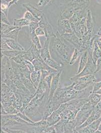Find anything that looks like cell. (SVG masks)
I'll list each match as a JSON object with an SVG mask.
<instances>
[{"label": "cell", "mask_w": 101, "mask_h": 133, "mask_svg": "<svg viewBox=\"0 0 101 133\" xmlns=\"http://www.w3.org/2000/svg\"><path fill=\"white\" fill-rule=\"evenodd\" d=\"M75 48L74 46L66 40L58 31L51 37L49 49L51 57L65 66L69 65Z\"/></svg>", "instance_id": "obj_1"}, {"label": "cell", "mask_w": 101, "mask_h": 133, "mask_svg": "<svg viewBox=\"0 0 101 133\" xmlns=\"http://www.w3.org/2000/svg\"><path fill=\"white\" fill-rule=\"evenodd\" d=\"M74 84L75 82H73L69 86L58 88L52 98V100L62 104L75 99L88 98L93 92L94 85L90 86L84 90L78 91L73 88Z\"/></svg>", "instance_id": "obj_2"}, {"label": "cell", "mask_w": 101, "mask_h": 133, "mask_svg": "<svg viewBox=\"0 0 101 133\" xmlns=\"http://www.w3.org/2000/svg\"><path fill=\"white\" fill-rule=\"evenodd\" d=\"M48 99V94H35L29 104L23 111L30 118L35 117L39 115L42 117L45 105Z\"/></svg>", "instance_id": "obj_3"}, {"label": "cell", "mask_w": 101, "mask_h": 133, "mask_svg": "<svg viewBox=\"0 0 101 133\" xmlns=\"http://www.w3.org/2000/svg\"><path fill=\"white\" fill-rule=\"evenodd\" d=\"M88 101V98H81L68 102L67 108L60 114L61 119L66 121L75 119L78 112Z\"/></svg>", "instance_id": "obj_4"}, {"label": "cell", "mask_w": 101, "mask_h": 133, "mask_svg": "<svg viewBox=\"0 0 101 133\" xmlns=\"http://www.w3.org/2000/svg\"><path fill=\"white\" fill-rule=\"evenodd\" d=\"M89 58L86 66L85 67V68L81 72H80L79 74H75L74 76L70 78V80L72 82L80 77L89 74H94L97 69V66L96 63L94 62V59L92 56L93 50L89 49Z\"/></svg>", "instance_id": "obj_5"}, {"label": "cell", "mask_w": 101, "mask_h": 133, "mask_svg": "<svg viewBox=\"0 0 101 133\" xmlns=\"http://www.w3.org/2000/svg\"><path fill=\"white\" fill-rule=\"evenodd\" d=\"M97 81V79L94 74L83 76L78 78L74 81L75 82V83L73 88L78 91H81L87 89L91 85H94Z\"/></svg>", "instance_id": "obj_6"}, {"label": "cell", "mask_w": 101, "mask_h": 133, "mask_svg": "<svg viewBox=\"0 0 101 133\" xmlns=\"http://www.w3.org/2000/svg\"><path fill=\"white\" fill-rule=\"evenodd\" d=\"M94 108L89 101L84 105L78 112L75 119L76 121V128L81 126L87 120L93 111Z\"/></svg>", "instance_id": "obj_7"}, {"label": "cell", "mask_w": 101, "mask_h": 133, "mask_svg": "<svg viewBox=\"0 0 101 133\" xmlns=\"http://www.w3.org/2000/svg\"><path fill=\"white\" fill-rule=\"evenodd\" d=\"M35 71H40L42 70H47L50 74L57 73L58 71L51 68L47 64L45 61L44 60L41 56H39L37 58L34 59L32 61Z\"/></svg>", "instance_id": "obj_8"}, {"label": "cell", "mask_w": 101, "mask_h": 133, "mask_svg": "<svg viewBox=\"0 0 101 133\" xmlns=\"http://www.w3.org/2000/svg\"><path fill=\"white\" fill-rule=\"evenodd\" d=\"M61 104L58 102H55L52 99H49L47 104H46L44 110L42 118L46 119L47 118L51 116V114L54 111L57 110Z\"/></svg>", "instance_id": "obj_9"}, {"label": "cell", "mask_w": 101, "mask_h": 133, "mask_svg": "<svg viewBox=\"0 0 101 133\" xmlns=\"http://www.w3.org/2000/svg\"><path fill=\"white\" fill-rule=\"evenodd\" d=\"M21 55L25 59L32 62L34 59L40 56V50L32 44L27 50L22 51Z\"/></svg>", "instance_id": "obj_10"}, {"label": "cell", "mask_w": 101, "mask_h": 133, "mask_svg": "<svg viewBox=\"0 0 101 133\" xmlns=\"http://www.w3.org/2000/svg\"><path fill=\"white\" fill-rule=\"evenodd\" d=\"M58 31L61 35L73 33L69 20L59 19L58 21Z\"/></svg>", "instance_id": "obj_11"}, {"label": "cell", "mask_w": 101, "mask_h": 133, "mask_svg": "<svg viewBox=\"0 0 101 133\" xmlns=\"http://www.w3.org/2000/svg\"><path fill=\"white\" fill-rule=\"evenodd\" d=\"M86 26H87V33L91 34L94 36L97 34L96 25L94 20L92 12L90 9L87 10V17H86Z\"/></svg>", "instance_id": "obj_12"}, {"label": "cell", "mask_w": 101, "mask_h": 133, "mask_svg": "<svg viewBox=\"0 0 101 133\" xmlns=\"http://www.w3.org/2000/svg\"><path fill=\"white\" fill-rule=\"evenodd\" d=\"M39 26L43 29L46 39H51V37H52L55 34L53 33V27L51 23L48 22V19L46 16H45L39 22Z\"/></svg>", "instance_id": "obj_13"}, {"label": "cell", "mask_w": 101, "mask_h": 133, "mask_svg": "<svg viewBox=\"0 0 101 133\" xmlns=\"http://www.w3.org/2000/svg\"><path fill=\"white\" fill-rule=\"evenodd\" d=\"M62 70H61L54 74L51 83L50 91L49 94V99H51L53 98L55 91L58 88V85L60 80V76L62 74Z\"/></svg>", "instance_id": "obj_14"}, {"label": "cell", "mask_w": 101, "mask_h": 133, "mask_svg": "<svg viewBox=\"0 0 101 133\" xmlns=\"http://www.w3.org/2000/svg\"><path fill=\"white\" fill-rule=\"evenodd\" d=\"M47 127H48L47 120L42 118L39 121L35 122L33 124H30L31 132L44 133L45 129Z\"/></svg>", "instance_id": "obj_15"}, {"label": "cell", "mask_w": 101, "mask_h": 133, "mask_svg": "<svg viewBox=\"0 0 101 133\" xmlns=\"http://www.w3.org/2000/svg\"><path fill=\"white\" fill-rule=\"evenodd\" d=\"M61 36L65 39L66 40L72 44L75 48L79 50L82 43L83 40L81 38L78 37L74 33L65 34L61 35Z\"/></svg>", "instance_id": "obj_16"}, {"label": "cell", "mask_w": 101, "mask_h": 133, "mask_svg": "<svg viewBox=\"0 0 101 133\" xmlns=\"http://www.w3.org/2000/svg\"><path fill=\"white\" fill-rule=\"evenodd\" d=\"M23 6L33 15L34 17H35L36 19L39 21V22L41 20H42V18L45 16L42 11L39 10L38 8L32 6L30 3H23Z\"/></svg>", "instance_id": "obj_17"}, {"label": "cell", "mask_w": 101, "mask_h": 133, "mask_svg": "<svg viewBox=\"0 0 101 133\" xmlns=\"http://www.w3.org/2000/svg\"><path fill=\"white\" fill-rule=\"evenodd\" d=\"M50 40L51 39H46L44 41L43 46L40 49V56L44 61L52 57L49 49Z\"/></svg>", "instance_id": "obj_18"}, {"label": "cell", "mask_w": 101, "mask_h": 133, "mask_svg": "<svg viewBox=\"0 0 101 133\" xmlns=\"http://www.w3.org/2000/svg\"><path fill=\"white\" fill-rule=\"evenodd\" d=\"M2 38L9 46V47L12 49L14 50L18 51H24V48L20 44L18 41L15 40L14 39L9 38L7 37H1Z\"/></svg>", "instance_id": "obj_19"}, {"label": "cell", "mask_w": 101, "mask_h": 133, "mask_svg": "<svg viewBox=\"0 0 101 133\" xmlns=\"http://www.w3.org/2000/svg\"><path fill=\"white\" fill-rule=\"evenodd\" d=\"M89 50H87L81 53L80 56L78 69L76 74H79L80 72H81L85 68V67L86 66L89 58Z\"/></svg>", "instance_id": "obj_20"}, {"label": "cell", "mask_w": 101, "mask_h": 133, "mask_svg": "<svg viewBox=\"0 0 101 133\" xmlns=\"http://www.w3.org/2000/svg\"><path fill=\"white\" fill-rule=\"evenodd\" d=\"M61 113L58 110L54 111L46 119L47 122V126H52L55 125L61 119Z\"/></svg>", "instance_id": "obj_21"}, {"label": "cell", "mask_w": 101, "mask_h": 133, "mask_svg": "<svg viewBox=\"0 0 101 133\" xmlns=\"http://www.w3.org/2000/svg\"><path fill=\"white\" fill-rule=\"evenodd\" d=\"M77 11L74 8L70 6L69 7L65 8L61 11L60 14V19L70 20Z\"/></svg>", "instance_id": "obj_22"}, {"label": "cell", "mask_w": 101, "mask_h": 133, "mask_svg": "<svg viewBox=\"0 0 101 133\" xmlns=\"http://www.w3.org/2000/svg\"><path fill=\"white\" fill-rule=\"evenodd\" d=\"M64 121L65 133H75V129L76 128L75 119L72 121Z\"/></svg>", "instance_id": "obj_23"}, {"label": "cell", "mask_w": 101, "mask_h": 133, "mask_svg": "<svg viewBox=\"0 0 101 133\" xmlns=\"http://www.w3.org/2000/svg\"><path fill=\"white\" fill-rule=\"evenodd\" d=\"M41 78V71H34L31 74V79L36 89L40 82Z\"/></svg>", "instance_id": "obj_24"}, {"label": "cell", "mask_w": 101, "mask_h": 133, "mask_svg": "<svg viewBox=\"0 0 101 133\" xmlns=\"http://www.w3.org/2000/svg\"><path fill=\"white\" fill-rule=\"evenodd\" d=\"M5 74L6 78L13 79L14 78L13 68L11 63V60L9 58L8 60L6 67H5Z\"/></svg>", "instance_id": "obj_25"}, {"label": "cell", "mask_w": 101, "mask_h": 133, "mask_svg": "<svg viewBox=\"0 0 101 133\" xmlns=\"http://www.w3.org/2000/svg\"><path fill=\"white\" fill-rule=\"evenodd\" d=\"M20 79L22 81L23 84L26 88V89L29 90V91L30 92V93L32 95H34L36 93V89L35 88L32 81L25 78V77H23Z\"/></svg>", "instance_id": "obj_26"}, {"label": "cell", "mask_w": 101, "mask_h": 133, "mask_svg": "<svg viewBox=\"0 0 101 133\" xmlns=\"http://www.w3.org/2000/svg\"><path fill=\"white\" fill-rule=\"evenodd\" d=\"M45 61L48 65L58 71L62 70V68L65 66L62 64L56 61L55 60L52 58V57L51 58L47 59Z\"/></svg>", "instance_id": "obj_27"}, {"label": "cell", "mask_w": 101, "mask_h": 133, "mask_svg": "<svg viewBox=\"0 0 101 133\" xmlns=\"http://www.w3.org/2000/svg\"><path fill=\"white\" fill-rule=\"evenodd\" d=\"M96 39L94 41V48H93V52H92L93 58L94 59V62L96 63L98 59H99L100 57H101V49L100 48V47L98 45V43L97 42V40H96Z\"/></svg>", "instance_id": "obj_28"}, {"label": "cell", "mask_w": 101, "mask_h": 133, "mask_svg": "<svg viewBox=\"0 0 101 133\" xmlns=\"http://www.w3.org/2000/svg\"><path fill=\"white\" fill-rule=\"evenodd\" d=\"M101 123V117L98 118L90 124L89 125L87 126V129L89 133H96V132L98 130L99 127Z\"/></svg>", "instance_id": "obj_29"}, {"label": "cell", "mask_w": 101, "mask_h": 133, "mask_svg": "<svg viewBox=\"0 0 101 133\" xmlns=\"http://www.w3.org/2000/svg\"><path fill=\"white\" fill-rule=\"evenodd\" d=\"M30 23V22L29 21L23 17L22 18L14 19L13 25L18 28H22V27L24 26H29Z\"/></svg>", "instance_id": "obj_30"}, {"label": "cell", "mask_w": 101, "mask_h": 133, "mask_svg": "<svg viewBox=\"0 0 101 133\" xmlns=\"http://www.w3.org/2000/svg\"><path fill=\"white\" fill-rule=\"evenodd\" d=\"M1 36L6 34L11 31L18 28V27L14 26L13 25H8L6 24L1 23Z\"/></svg>", "instance_id": "obj_31"}, {"label": "cell", "mask_w": 101, "mask_h": 133, "mask_svg": "<svg viewBox=\"0 0 101 133\" xmlns=\"http://www.w3.org/2000/svg\"><path fill=\"white\" fill-rule=\"evenodd\" d=\"M89 101L94 107L96 106L101 101V94L92 93L88 97Z\"/></svg>", "instance_id": "obj_32"}, {"label": "cell", "mask_w": 101, "mask_h": 133, "mask_svg": "<svg viewBox=\"0 0 101 133\" xmlns=\"http://www.w3.org/2000/svg\"><path fill=\"white\" fill-rule=\"evenodd\" d=\"M8 59L7 57L1 54V81H3L6 79L5 71Z\"/></svg>", "instance_id": "obj_33"}, {"label": "cell", "mask_w": 101, "mask_h": 133, "mask_svg": "<svg viewBox=\"0 0 101 133\" xmlns=\"http://www.w3.org/2000/svg\"><path fill=\"white\" fill-rule=\"evenodd\" d=\"M21 29V28H16L15 29L11 31V32H10L9 33H8L7 34L1 36V37H7V38L13 39H14L15 40L18 41V35H19V32H20Z\"/></svg>", "instance_id": "obj_34"}, {"label": "cell", "mask_w": 101, "mask_h": 133, "mask_svg": "<svg viewBox=\"0 0 101 133\" xmlns=\"http://www.w3.org/2000/svg\"><path fill=\"white\" fill-rule=\"evenodd\" d=\"M22 52L21 51L10 50L7 51H1V54L6 56L8 58L11 59L20 54Z\"/></svg>", "instance_id": "obj_35"}, {"label": "cell", "mask_w": 101, "mask_h": 133, "mask_svg": "<svg viewBox=\"0 0 101 133\" xmlns=\"http://www.w3.org/2000/svg\"><path fill=\"white\" fill-rule=\"evenodd\" d=\"M30 36H31V41L33 44L35 46H36V47L40 50L42 48V45L41 44L40 40L39 39L38 36L36 35L34 32H32L30 33Z\"/></svg>", "instance_id": "obj_36"}, {"label": "cell", "mask_w": 101, "mask_h": 133, "mask_svg": "<svg viewBox=\"0 0 101 133\" xmlns=\"http://www.w3.org/2000/svg\"><path fill=\"white\" fill-rule=\"evenodd\" d=\"M34 95H29L22 97V107L20 109V111H23L25 108L28 106L31 99L33 97Z\"/></svg>", "instance_id": "obj_37"}, {"label": "cell", "mask_w": 101, "mask_h": 133, "mask_svg": "<svg viewBox=\"0 0 101 133\" xmlns=\"http://www.w3.org/2000/svg\"><path fill=\"white\" fill-rule=\"evenodd\" d=\"M80 54H81V53L79 51V50L75 48L71 57V58L69 63V65H73L75 63V62L77 61V59H78L79 57L80 56Z\"/></svg>", "instance_id": "obj_38"}, {"label": "cell", "mask_w": 101, "mask_h": 133, "mask_svg": "<svg viewBox=\"0 0 101 133\" xmlns=\"http://www.w3.org/2000/svg\"><path fill=\"white\" fill-rule=\"evenodd\" d=\"M56 133H65L64 130V121L60 119L57 124L54 125Z\"/></svg>", "instance_id": "obj_39"}, {"label": "cell", "mask_w": 101, "mask_h": 133, "mask_svg": "<svg viewBox=\"0 0 101 133\" xmlns=\"http://www.w3.org/2000/svg\"><path fill=\"white\" fill-rule=\"evenodd\" d=\"M3 82H4L14 92V93L17 91V89L15 84L14 82L13 79H9V78H6Z\"/></svg>", "instance_id": "obj_40"}, {"label": "cell", "mask_w": 101, "mask_h": 133, "mask_svg": "<svg viewBox=\"0 0 101 133\" xmlns=\"http://www.w3.org/2000/svg\"><path fill=\"white\" fill-rule=\"evenodd\" d=\"M22 53V52H21ZM12 60H13L15 62H16L18 64H24L26 65V61L27 60L25 59L22 55H21V53L20 54H19V55L16 56L14 57L13 58L11 59Z\"/></svg>", "instance_id": "obj_41"}, {"label": "cell", "mask_w": 101, "mask_h": 133, "mask_svg": "<svg viewBox=\"0 0 101 133\" xmlns=\"http://www.w3.org/2000/svg\"><path fill=\"white\" fill-rule=\"evenodd\" d=\"M17 115L23 119H24V121L28 122L30 124H33L35 123V121H33L32 119L30 118L24 112V111H19Z\"/></svg>", "instance_id": "obj_42"}, {"label": "cell", "mask_w": 101, "mask_h": 133, "mask_svg": "<svg viewBox=\"0 0 101 133\" xmlns=\"http://www.w3.org/2000/svg\"><path fill=\"white\" fill-rule=\"evenodd\" d=\"M23 17L24 18H25L26 19L28 20L30 22H39V21L36 19L35 17H34V16L32 15L30 12L28 11H27L25 14H24Z\"/></svg>", "instance_id": "obj_43"}, {"label": "cell", "mask_w": 101, "mask_h": 133, "mask_svg": "<svg viewBox=\"0 0 101 133\" xmlns=\"http://www.w3.org/2000/svg\"><path fill=\"white\" fill-rule=\"evenodd\" d=\"M8 114H17L20 111L17 109L12 105H10L8 107H4Z\"/></svg>", "instance_id": "obj_44"}, {"label": "cell", "mask_w": 101, "mask_h": 133, "mask_svg": "<svg viewBox=\"0 0 101 133\" xmlns=\"http://www.w3.org/2000/svg\"><path fill=\"white\" fill-rule=\"evenodd\" d=\"M29 32L30 33H32V32H34L35 30L39 27V22H30L29 26Z\"/></svg>", "instance_id": "obj_45"}, {"label": "cell", "mask_w": 101, "mask_h": 133, "mask_svg": "<svg viewBox=\"0 0 101 133\" xmlns=\"http://www.w3.org/2000/svg\"><path fill=\"white\" fill-rule=\"evenodd\" d=\"M1 23L8 24V25H11L8 20V15L2 11L1 12Z\"/></svg>", "instance_id": "obj_46"}, {"label": "cell", "mask_w": 101, "mask_h": 133, "mask_svg": "<svg viewBox=\"0 0 101 133\" xmlns=\"http://www.w3.org/2000/svg\"><path fill=\"white\" fill-rule=\"evenodd\" d=\"M12 50L7 44L6 41L1 38V51H7Z\"/></svg>", "instance_id": "obj_47"}, {"label": "cell", "mask_w": 101, "mask_h": 133, "mask_svg": "<svg viewBox=\"0 0 101 133\" xmlns=\"http://www.w3.org/2000/svg\"><path fill=\"white\" fill-rule=\"evenodd\" d=\"M56 73H52L48 75H47L46 77H45V78L44 79V81L46 82V83L47 84L48 87L49 88V89L51 88V81L52 80L53 77L54 76V75Z\"/></svg>", "instance_id": "obj_48"}, {"label": "cell", "mask_w": 101, "mask_h": 133, "mask_svg": "<svg viewBox=\"0 0 101 133\" xmlns=\"http://www.w3.org/2000/svg\"><path fill=\"white\" fill-rule=\"evenodd\" d=\"M51 1V0H39L37 3V6L39 7H44L49 4Z\"/></svg>", "instance_id": "obj_49"}, {"label": "cell", "mask_w": 101, "mask_h": 133, "mask_svg": "<svg viewBox=\"0 0 101 133\" xmlns=\"http://www.w3.org/2000/svg\"><path fill=\"white\" fill-rule=\"evenodd\" d=\"M35 33L36 35L39 37V36H45V32L44 31L43 29L41 28V27H38L35 31Z\"/></svg>", "instance_id": "obj_50"}, {"label": "cell", "mask_w": 101, "mask_h": 133, "mask_svg": "<svg viewBox=\"0 0 101 133\" xmlns=\"http://www.w3.org/2000/svg\"><path fill=\"white\" fill-rule=\"evenodd\" d=\"M1 11L4 12L5 14L8 15V10H9V4L8 3H2L1 4Z\"/></svg>", "instance_id": "obj_51"}, {"label": "cell", "mask_w": 101, "mask_h": 133, "mask_svg": "<svg viewBox=\"0 0 101 133\" xmlns=\"http://www.w3.org/2000/svg\"><path fill=\"white\" fill-rule=\"evenodd\" d=\"M26 65L28 69H29V71L32 73V72H33L34 71H35V68L34 66L32 63V62L31 61H30L28 60H27L26 61Z\"/></svg>", "instance_id": "obj_52"}, {"label": "cell", "mask_w": 101, "mask_h": 133, "mask_svg": "<svg viewBox=\"0 0 101 133\" xmlns=\"http://www.w3.org/2000/svg\"><path fill=\"white\" fill-rule=\"evenodd\" d=\"M101 89V81L99 82H96L94 85V88L93 90V92L94 93L98 90H99L100 89Z\"/></svg>", "instance_id": "obj_53"}, {"label": "cell", "mask_w": 101, "mask_h": 133, "mask_svg": "<svg viewBox=\"0 0 101 133\" xmlns=\"http://www.w3.org/2000/svg\"><path fill=\"white\" fill-rule=\"evenodd\" d=\"M44 133H56L54 126L47 127L45 129Z\"/></svg>", "instance_id": "obj_54"}, {"label": "cell", "mask_w": 101, "mask_h": 133, "mask_svg": "<svg viewBox=\"0 0 101 133\" xmlns=\"http://www.w3.org/2000/svg\"><path fill=\"white\" fill-rule=\"evenodd\" d=\"M96 66H97V69L94 74L98 73L101 70V57H100L99 59H98L96 62Z\"/></svg>", "instance_id": "obj_55"}, {"label": "cell", "mask_w": 101, "mask_h": 133, "mask_svg": "<svg viewBox=\"0 0 101 133\" xmlns=\"http://www.w3.org/2000/svg\"><path fill=\"white\" fill-rule=\"evenodd\" d=\"M41 78L42 79H44L45 77H46L47 75L50 74V73L47 70H41Z\"/></svg>", "instance_id": "obj_56"}, {"label": "cell", "mask_w": 101, "mask_h": 133, "mask_svg": "<svg viewBox=\"0 0 101 133\" xmlns=\"http://www.w3.org/2000/svg\"><path fill=\"white\" fill-rule=\"evenodd\" d=\"M1 115H8V113L6 112L4 107L2 104H1Z\"/></svg>", "instance_id": "obj_57"}, {"label": "cell", "mask_w": 101, "mask_h": 133, "mask_svg": "<svg viewBox=\"0 0 101 133\" xmlns=\"http://www.w3.org/2000/svg\"><path fill=\"white\" fill-rule=\"evenodd\" d=\"M20 0H13L12 2H11L9 4V9L11 7V6H12L13 5L16 4L18 1H19Z\"/></svg>", "instance_id": "obj_58"}, {"label": "cell", "mask_w": 101, "mask_h": 133, "mask_svg": "<svg viewBox=\"0 0 101 133\" xmlns=\"http://www.w3.org/2000/svg\"><path fill=\"white\" fill-rule=\"evenodd\" d=\"M94 93L98 94H101V89H100L99 90H98L97 91H96V92H94Z\"/></svg>", "instance_id": "obj_59"}, {"label": "cell", "mask_w": 101, "mask_h": 133, "mask_svg": "<svg viewBox=\"0 0 101 133\" xmlns=\"http://www.w3.org/2000/svg\"><path fill=\"white\" fill-rule=\"evenodd\" d=\"M13 0H5V2L6 3H7L8 4H9L11 2H12Z\"/></svg>", "instance_id": "obj_60"}, {"label": "cell", "mask_w": 101, "mask_h": 133, "mask_svg": "<svg viewBox=\"0 0 101 133\" xmlns=\"http://www.w3.org/2000/svg\"><path fill=\"white\" fill-rule=\"evenodd\" d=\"M97 39H98V41H99L100 42H101V36H99V37H98Z\"/></svg>", "instance_id": "obj_61"}, {"label": "cell", "mask_w": 101, "mask_h": 133, "mask_svg": "<svg viewBox=\"0 0 101 133\" xmlns=\"http://www.w3.org/2000/svg\"><path fill=\"white\" fill-rule=\"evenodd\" d=\"M84 1H86V2H88L89 3H90V0H84Z\"/></svg>", "instance_id": "obj_62"}]
</instances>
